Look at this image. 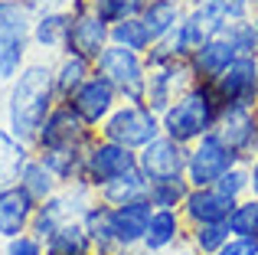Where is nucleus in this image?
<instances>
[{
	"mask_svg": "<svg viewBox=\"0 0 258 255\" xmlns=\"http://www.w3.org/2000/svg\"><path fill=\"white\" fill-rule=\"evenodd\" d=\"M59 105L56 76H52V59H30L17 79L7 85L4 98V124L20 141L33 147L39 128L46 124L49 111Z\"/></svg>",
	"mask_w": 258,
	"mask_h": 255,
	"instance_id": "nucleus-1",
	"label": "nucleus"
},
{
	"mask_svg": "<svg viewBox=\"0 0 258 255\" xmlns=\"http://www.w3.org/2000/svg\"><path fill=\"white\" fill-rule=\"evenodd\" d=\"M222 102L216 95L213 82H193L170 108L160 115V128L167 138H173L176 144L189 147L200 138H206L209 131H216Z\"/></svg>",
	"mask_w": 258,
	"mask_h": 255,
	"instance_id": "nucleus-2",
	"label": "nucleus"
},
{
	"mask_svg": "<svg viewBox=\"0 0 258 255\" xmlns=\"http://www.w3.org/2000/svg\"><path fill=\"white\" fill-rule=\"evenodd\" d=\"M33 20L26 0H0V85H10L33 59Z\"/></svg>",
	"mask_w": 258,
	"mask_h": 255,
	"instance_id": "nucleus-3",
	"label": "nucleus"
},
{
	"mask_svg": "<svg viewBox=\"0 0 258 255\" xmlns=\"http://www.w3.org/2000/svg\"><path fill=\"white\" fill-rule=\"evenodd\" d=\"M98 134L127 147V151H141L151 141H157L164 134V128H160V115L151 111L144 102H121L108 115V121L98 128Z\"/></svg>",
	"mask_w": 258,
	"mask_h": 255,
	"instance_id": "nucleus-4",
	"label": "nucleus"
},
{
	"mask_svg": "<svg viewBox=\"0 0 258 255\" xmlns=\"http://www.w3.org/2000/svg\"><path fill=\"white\" fill-rule=\"evenodd\" d=\"M98 200V193L92 190V186L85 183V180H79V183H66L59 186V193H52L49 200H43V203L36 206V216H33V226L30 232L36 239H49L52 232L59 229V226L66 223H76V219L85 216V210Z\"/></svg>",
	"mask_w": 258,
	"mask_h": 255,
	"instance_id": "nucleus-5",
	"label": "nucleus"
},
{
	"mask_svg": "<svg viewBox=\"0 0 258 255\" xmlns=\"http://www.w3.org/2000/svg\"><path fill=\"white\" fill-rule=\"evenodd\" d=\"M95 72L105 76L118 89L121 102H144V85H147V59L124 46H108L95 59Z\"/></svg>",
	"mask_w": 258,
	"mask_h": 255,
	"instance_id": "nucleus-6",
	"label": "nucleus"
},
{
	"mask_svg": "<svg viewBox=\"0 0 258 255\" xmlns=\"http://www.w3.org/2000/svg\"><path fill=\"white\" fill-rule=\"evenodd\" d=\"M138 170V151H127V147L114 144V141L95 134V141L85 147V170H82V180L92 186L95 193L101 190L105 183L124 177V173Z\"/></svg>",
	"mask_w": 258,
	"mask_h": 255,
	"instance_id": "nucleus-7",
	"label": "nucleus"
},
{
	"mask_svg": "<svg viewBox=\"0 0 258 255\" xmlns=\"http://www.w3.org/2000/svg\"><path fill=\"white\" fill-rule=\"evenodd\" d=\"M235 164H245L239 160L216 131H209L206 138H200L196 144L186 147V183L189 186H216V180L226 170H232Z\"/></svg>",
	"mask_w": 258,
	"mask_h": 255,
	"instance_id": "nucleus-8",
	"label": "nucleus"
},
{
	"mask_svg": "<svg viewBox=\"0 0 258 255\" xmlns=\"http://www.w3.org/2000/svg\"><path fill=\"white\" fill-rule=\"evenodd\" d=\"M69 13H72V23H69V46H66V52H76V56L95 62L111 46V23H105L95 10H88L85 0H72Z\"/></svg>",
	"mask_w": 258,
	"mask_h": 255,
	"instance_id": "nucleus-9",
	"label": "nucleus"
},
{
	"mask_svg": "<svg viewBox=\"0 0 258 255\" xmlns=\"http://www.w3.org/2000/svg\"><path fill=\"white\" fill-rule=\"evenodd\" d=\"M66 102L72 105V111H76L92 131H98V128L108 121V115L121 105V95H118V89H114L105 76L92 72V76H88Z\"/></svg>",
	"mask_w": 258,
	"mask_h": 255,
	"instance_id": "nucleus-10",
	"label": "nucleus"
},
{
	"mask_svg": "<svg viewBox=\"0 0 258 255\" xmlns=\"http://www.w3.org/2000/svg\"><path fill=\"white\" fill-rule=\"evenodd\" d=\"M216 134L239 160H252L258 154V108L248 105H222Z\"/></svg>",
	"mask_w": 258,
	"mask_h": 255,
	"instance_id": "nucleus-11",
	"label": "nucleus"
},
{
	"mask_svg": "<svg viewBox=\"0 0 258 255\" xmlns=\"http://www.w3.org/2000/svg\"><path fill=\"white\" fill-rule=\"evenodd\" d=\"M95 134L82 118L72 111L69 102H59L49 111L46 124L39 128L36 141H33V151H43V147H88L95 141Z\"/></svg>",
	"mask_w": 258,
	"mask_h": 255,
	"instance_id": "nucleus-12",
	"label": "nucleus"
},
{
	"mask_svg": "<svg viewBox=\"0 0 258 255\" xmlns=\"http://www.w3.org/2000/svg\"><path fill=\"white\" fill-rule=\"evenodd\" d=\"M193 72H189L186 59L183 62H167V66H154L147 69V85H144V105L157 115H164L167 108L193 85Z\"/></svg>",
	"mask_w": 258,
	"mask_h": 255,
	"instance_id": "nucleus-13",
	"label": "nucleus"
},
{
	"mask_svg": "<svg viewBox=\"0 0 258 255\" xmlns=\"http://www.w3.org/2000/svg\"><path fill=\"white\" fill-rule=\"evenodd\" d=\"M138 170L144 173L151 183L186 177V147L176 144L167 134H160L157 141H151L147 147L138 151Z\"/></svg>",
	"mask_w": 258,
	"mask_h": 255,
	"instance_id": "nucleus-14",
	"label": "nucleus"
},
{
	"mask_svg": "<svg viewBox=\"0 0 258 255\" xmlns=\"http://www.w3.org/2000/svg\"><path fill=\"white\" fill-rule=\"evenodd\" d=\"M222 105H248L258 108V56H239L213 82Z\"/></svg>",
	"mask_w": 258,
	"mask_h": 255,
	"instance_id": "nucleus-15",
	"label": "nucleus"
},
{
	"mask_svg": "<svg viewBox=\"0 0 258 255\" xmlns=\"http://www.w3.org/2000/svg\"><path fill=\"white\" fill-rule=\"evenodd\" d=\"M235 59H239V52H235L232 39L226 36V30H222V33H216L213 39H206L196 52H189L186 66H189V72H193L196 82H216V79H219Z\"/></svg>",
	"mask_w": 258,
	"mask_h": 255,
	"instance_id": "nucleus-16",
	"label": "nucleus"
},
{
	"mask_svg": "<svg viewBox=\"0 0 258 255\" xmlns=\"http://www.w3.org/2000/svg\"><path fill=\"white\" fill-rule=\"evenodd\" d=\"M186 232H189V226L180 210H154L141 249L147 255H167V252L180 249V245H186Z\"/></svg>",
	"mask_w": 258,
	"mask_h": 255,
	"instance_id": "nucleus-17",
	"label": "nucleus"
},
{
	"mask_svg": "<svg viewBox=\"0 0 258 255\" xmlns=\"http://www.w3.org/2000/svg\"><path fill=\"white\" fill-rule=\"evenodd\" d=\"M36 200L23 190L20 183L10 186H0V239H13V236H23L30 232L33 216H36Z\"/></svg>",
	"mask_w": 258,
	"mask_h": 255,
	"instance_id": "nucleus-18",
	"label": "nucleus"
},
{
	"mask_svg": "<svg viewBox=\"0 0 258 255\" xmlns=\"http://www.w3.org/2000/svg\"><path fill=\"white\" fill-rule=\"evenodd\" d=\"M232 206L235 203L229 197H222L216 186H189L180 213L186 219V226H206V223H229Z\"/></svg>",
	"mask_w": 258,
	"mask_h": 255,
	"instance_id": "nucleus-19",
	"label": "nucleus"
},
{
	"mask_svg": "<svg viewBox=\"0 0 258 255\" xmlns=\"http://www.w3.org/2000/svg\"><path fill=\"white\" fill-rule=\"evenodd\" d=\"M154 216L151 200H138V203L111 206V229H114V245L118 249H141L144 242L147 223Z\"/></svg>",
	"mask_w": 258,
	"mask_h": 255,
	"instance_id": "nucleus-20",
	"label": "nucleus"
},
{
	"mask_svg": "<svg viewBox=\"0 0 258 255\" xmlns=\"http://www.w3.org/2000/svg\"><path fill=\"white\" fill-rule=\"evenodd\" d=\"M69 10H52V13H36L33 20V49L39 52V59H56L69 46Z\"/></svg>",
	"mask_w": 258,
	"mask_h": 255,
	"instance_id": "nucleus-21",
	"label": "nucleus"
},
{
	"mask_svg": "<svg viewBox=\"0 0 258 255\" xmlns=\"http://www.w3.org/2000/svg\"><path fill=\"white\" fill-rule=\"evenodd\" d=\"M36 157L56 173L59 183H79L85 170V147H43L36 151Z\"/></svg>",
	"mask_w": 258,
	"mask_h": 255,
	"instance_id": "nucleus-22",
	"label": "nucleus"
},
{
	"mask_svg": "<svg viewBox=\"0 0 258 255\" xmlns=\"http://www.w3.org/2000/svg\"><path fill=\"white\" fill-rule=\"evenodd\" d=\"M33 157V147L26 141H20L7 124H0V186L17 183L23 164Z\"/></svg>",
	"mask_w": 258,
	"mask_h": 255,
	"instance_id": "nucleus-23",
	"label": "nucleus"
},
{
	"mask_svg": "<svg viewBox=\"0 0 258 255\" xmlns=\"http://www.w3.org/2000/svg\"><path fill=\"white\" fill-rule=\"evenodd\" d=\"M95 72V62H88V59L76 56V52H62V56L52 59V76H56V92H59V102H66V98L72 95V92L79 89V85L85 82L88 76Z\"/></svg>",
	"mask_w": 258,
	"mask_h": 255,
	"instance_id": "nucleus-24",
	"label": "nucleus"
},
{
	"mask_svg": "<svg viewBox=\"0 0 258 255\" xmlns=\"http://www.w3.org/2000/svg\"><path fill=\"white\" fill-rule=\"evenodd\" d=\"M151 197V180L144 177L141 170H131L124 177L111 180L98 190V200L108 206H124V203H138V200H147Z\"/></svg>",
	"mask_w": 258,
	"mask_h": 255,
	"instance_id": "nucleus-25",
	"label": "nucleus"
},
{
	"mask_svg": "<svg viewBox=\"0 0 258 255\" xmlns=\"http://www.w3.org/2000/svg\"><path fill=\"white\" fill-rule=\"evenodd\" d=\"M17 183L23 186L26 193H30L36 203H43V200H49L52 193H59V180H56V173L49 170V167L43 164V160L36 157V151H33V157L23 164V170H20V177H17Z\"/></svg>",
	"mask_w": 258,
	"mask_h": 255,
	"instance_id": "nucleus-26",
	"label": "nucleus"
},
{
	"mask_svg": "<svg viewBox=\"0 0 258 255\" xmlns=\"http://www.w3.org/2000/svg\"><path fill=\"white\" fill-rule=\"evenodd\" d=\"M95 245H92V236L85 232L82 219L76 223H66L46 239V255H92Z\"/></svg>",
	"mask_w": 258,
	"mask_h": 255,
	"instance_id": "nucleus-27",
	"label": "nucleus"
},
{
	"mask_svg": "<svg viewBox=\"0 0 258 255\" xmlns=\"http://www.w3.org/2000/svg\"><path fill=\"white\" fill-rule=\"evenodd\" d=\"M183 13H186V7L173 4V0H147L144 13H141V20L147 23V30H151L154 43H160L164 36H170V33L180 26Z\"/></svg>",
	"mask_w": 258,
	"mask_h": 255,
	"instance_id": "nucleus-28",
	"label": "nucleus"
},
{
	"mask_svg": "<svg viewBox=\"0 0 258 255\" xmlns=\"http://www.w3.org/2000/svg\"><path fill=\"white\" fill-rule=\"evenodd\" d=\"M82 226H85L88 236H92V245L98 252H118V245H114V229H111V206L108 203L95 200L85 210Z\"/></svg>",
	"mask_w": 258,
	"mask_h": 255,
	"instance_id": "nucleus-29",
	"label": "nucleus"
},
{
	"mask_svg": "<svg viewBox=\"0 0 258 255\" xmlns=\"http://www.w3.org/2000/svg\"><path fill=\"white\" fill-rule=\"evenodd\" d=\"M111 43L114 46H124V49H134L141 56H147L154 46V36L147 30V23L141 17H131V20H121V23H111Z\"/></svg>",
	"mask_w": 258,
	"mask_h": 255,
	"instance_id": "nucleus-30",
	"label": "nucleus"
},
{
	"mask_svg": "<svg viewBox=\"0 0 258 255\" xmlns=\"http://www.w3.org/2000/svg\"><path fill=\"white\" fill-rule=\"evenodd\" d=\"M232 239L229 232V223H206V226H189L186 232V245H193L196 252L203 255H216L222 245Z\"/></svg>",
	"mask_w": 258,
	"mask_h": 255,
	"instance_id": "nucleus-31",
	"label": "nucleus"
},
{
	"mask_svg": "<svg viewBox=\"0 0 258 255\" xmlns=\"http://www.w3.org/2000/svg\"><path fill=\"white\" fill-rule=\"evenodd\" d=\"M88 10H95L105 23H121V20L141 17L147 0H85Z\"/></svg>",
	"mask_w": 258,
	"mask_h": 255,
	"instance_id": "nucleus-32",
	"label": "nucleus"
},
{
	"mask_svg": "<svg viewBox=\"0 0 258 255\" xmlns=\"http://www.w3.org/2000/svg\"><path fill=\"white\" fill-rule=\"evenodd\" d=\"M229 232L232 236L258 239V197H245L232 206V213H229Z\"/></svg>",
	"mask_w": 258,
	"mask_h": 255,
	"instance_id": "nucleus-33",
	"label": "nucleus"
},
{
	"mask_svg": "<svg viewBox=\"0 0 258 255\" xmlns=\"http://www.w3.org/2000/svg\"><path fill=\"white\" fill-rule=\"evenodd\" d=\"M186 193H189V183H186V177H180V180H164V183H151V206L154 210H180L183 206V200H186Z\"/></svg>",
	"mask_w": 258,
	"mask_h": 255,
	"instance_id": "nucleus-34",
	"label": "nucleus"
},
{
	"mask_svg": "<svg viewBox=\"0 0 258 255\" xmlns=\"http://www.w3.org/2000/svg\"><path fill=\"white\" fill-rule=\"evenodd\" d=\"M226 36L232 39L239 56H258V30H255V17L245 20H229Z\"/></svg>",
	"mask_w": 258,
	"mask_h": 255,
	"instance_id": "nucleus-35",
	"label": "nucleus"
},
{
	"mask_svg": "<svg viewBox=\"0 0 258 255\" xmlns=\"http://www.w3.org/2000/svg\"><path fill=\"white\" fill-rule=\"evenodd\" d=\"M216 190H219L222 197H229L232 203H239V200L252 197V180H248V167H245V164H235L232 170H226L219 180H216Z\"/></svg>",
	"mask_w": 258,
	"mask_h": 255,
	"instance_id": "nucleus-36",
	"label": "nucleus"
},
{
	"mask_svg": "<svg viewBox=\"0 0 258 255\" xmlns=\"http://www.w3.org/2000/svg\"><path fill=\"white\" fill-rule=\"evenodd\" d=\"M4 255H46V242L36 239L33 232H23V236H13L4 242Z\"/></svg>",
	"mask_w": 258,
	"mask_h": 255,
	"instance_id": "nucleus-37",
	"label": "nucleus"
},
{
	"mask_svg": "<svg viewBox=\"0 0 258 255\" xmlns=\"http://www.w3.org/2000/svg\"><path fill=\"white\" fill-rule=\"evenodd\" d=\"M206 4H213L226 20H245V17H255V0H206Z\"/></svg>",
	"mask_w": 258,
	"mask_h": 255,
	"instance_id": "nucleus-38",
	"label": "nucleus"
},
{
	"mask_svg": "<svg viewBox=\"0 0 258 255\" xmlns=\"http://www.w3.org/2000/svg\"><path fill=\"white\" fill-rule=\"evenodd\" d=\"M216 255H258V239L248 236H232Z\"/></svg>",
	"mask_w": 258,
	"mask_h": 255,
	"instance_id": "nucleus-39",
	"label": "nucleus"
},
{
	"mask_svg": "<svg viewBox=\"0 0 258 255\" xmlns=\"http://www.w3.org/2000/svg\"><path fill=\"white\" fill-rule=\"evenodd\" d=\"M33 7V13H52V10H69L72 0H26Z\"/></svg>",
	"mask_w": 258,
	"mask_h": 255,
	"instance_id": "nucleus-40",
	"label": "nucleus"
},
{
	"mask_svg": "<svg viewBox=\"0 0 258 255\" xmlns=\"http://www.w3.org/2000/svg\"><path fill=\"white\" fill-rule=\"evenodd\" d=\"M245 167H248V180H252V197H258V154L252 160H245Z\"/></svg>",
	"mask_w": 258,
	"mask_h": 255,
	"instance_id": "nucleus-41",
	"label": "nucleus"
},
{
	"mask_svg": "<svg viewBox=\"0 0 258 255\" xmlns=\"http://www.w3.org/2000/svg\"><path fill=\"white\" fill-rule=\"evenodd\" d=\"M167 255H203V252H196L193 245H180V249H173V252H167Z\"/></svg>",
	"mask_w": 258,
	"mask_h": 255,
	"instance_id": "nucleus-42",
	"label": "nucleus"
},
{
	"mask_svg": "<svg viewBox=\"0 0 258 255\" xmlns=\"http://www.w3.org/2000/svg\"><path fill=\"white\" fill-rule=\"evenodd\" d=\"M173 4H180V7H189V4H196V0H173Z\"/></svg>",
	"mask_w": 258,
	"mask_h": 255,
	"instance_id": "nucleus-43",
	"label": "nucleus"
},
{
	"mask_svg": "<svg viewBox=\"0 0 258 255\" xmlns=\"http://www.w3.org/2000/svg\"><path fill=\"white\" fill-rule=\"evenodd\" d=\"M255 30H258V13H255Z\"/></svg>",
	"mask_w": 258,
	"mask_h": 255,
	"instance_id": "nucleus-44",
	"label": "nucleus"
}]
</instances>
